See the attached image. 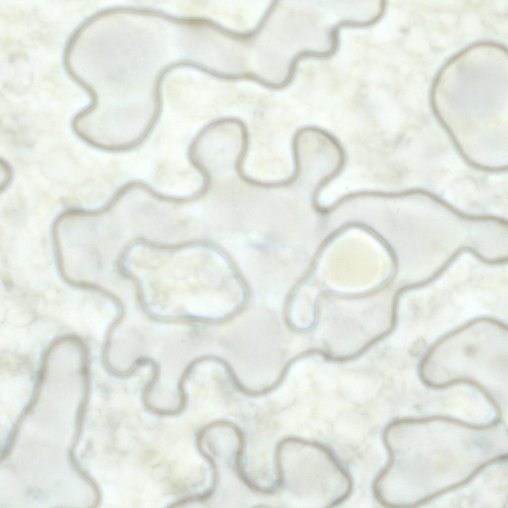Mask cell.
<instances>
[{
  "label": "cell",
  "mask_w": 508,
  "mask_h": 508,
  "mask_svg": "<svg viewBox=\"0 0 508 508\" xmlns=\"http://www.w3.org/2000/svg\"><path fill=\"white\" fill-rule=\"evenodd\" d=\"M197 449L216 469L237 467L245 445L242 434L233 424L218 421L206 426L197 437Z\"/></svg>",
  "instance_id": "4"
},
{
  "label": "cell",
  "mask_w": 508,
  "mask_h": 508,
  "mask_svg": "<svg viewBox=\"0 0 508 508\" xmlns=\"http://www.w3.org/2000/svg\"><path fill=\"white\" fill-rule=\"evenodd\" d=\"M275 460L280 485L303 507H334L352 492L350 475L332 452L319 443L285 439L277 446Z\"/></svg>",
  "instance_id": "2"
},
{
  "label": "cell",
  "mask_w": 508,
  "mask_h": 508,
  "mask_svg": "<svg viewBox=\"0 0 508 508\" xmlns=\"http://www.w3.org/2000/svg\"><path fill=\"white\" fill-rule=\"evenodd\" d=\"M249 143V133L243 122L219 119L196 133L189 145L187 157L199 175L211 184L215 177L241 171Z\"/></svg>",
  "instance_id": "3"
},
{
  "label": "cell",
  "mask_w": 508,
  "mask_h": 508,
  "mask_svg": "<svg viewBox=\"0 0 508 508\" xmlns=\"http://www.w3.org/2000/svg\"><path fill=\"white\" fill-rule=\"evenodd\" d=\"M507 328L496 320L470 321L438 341L423 359L420 375L427 384L442 387L474 384L491 395H507Z\"/></svg>",
  "instance_id": "1"
}]
</instances>
